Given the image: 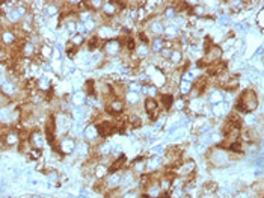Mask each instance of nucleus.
Segmentation results:
<instances>
[{
    "instance_id": "obj_41",
    "label": "nucleus",
    "mask_w": 264,
    "mask_h": 198,
    "mask_svg": "<svg viewBox=\"0 0 264 198\" xmlns=\"http://www.w3.org/2000/svg\"><path fill=\"white\" fill-rule=\"evenodd\" d=\"M50 52H51V50H50L48 47H44V49H42V53H44V56H50Z\"/></svg>"
},
{
    "instance_id": "obj_23",
    "label": "nucleus",
    "mask_w": 264,
    "mask_h": 198,
    "mask_svg": "<svg viewBox=\"0 0 264 198\" xmlns=\"http://www.w3.org/2000/svg\"><path fill=\"white\" fill-rule=\"evenodd\" d=\"M48 77H44V79H41L39 80V86H41V89H48Z\"/></svg>"
},
{
    "instance_id": "obj_46",
    "label": "nucleus",
    "mask_w": 264,
    "mask_h": 198,
    "mask_svg": "<svg viewBox=\"0 0 264 198\" xmlns=\"http://www.w3.org/2000/svg\"><path fill=\"white\" fill-rule=\"evenodd\" d=\"M166 15H168V17H172V15H174V9H168V11H166Z\"/></svg>"
},
{
    "instance_id": "obj_45",
    "label": "nucleus",
    "mask_w": 264,
    "mask_h": 198,
    "mask_svg": "<svg viewBox=\"0 0 264 198\" xmlns=\"http://www.w3.org/2000/svg\"><path fill=\"white\" fill-rule=\"evenodd\" d=\"M39 154H41L39 151H32V153H30V156H32V157H39Z\"/></svg>"
},
{
    "instance_id": "obj_24",
    "label": "nucleus",
    "mask_w": 264,
    "mask_h": 198,
    "mask_svg": "<svg viewBox=\"0 0 264 198\" xmlns=\"http://www.w3.org/2000/svg\"><path fill=\"white\" fill-rule=\"evenodd\" d=\"M166 33L171 35V36H174V35L177 33V26H168V27H166Z\"/></svg>"
},
{
    "instance_id": "obj_31",
    "label": "nucleus",
    "mask_w": 264,
    "mask_h": 198,
    "mask_svg": "<svg viewBox=\"0 0 264 198\" xmlns=\"http://www.w3.org/2000/svg\"><path fill=\"white\" fill-rule=\"evenodd\" d=\"M82 41H83V38H82V35H76V36L73 38V42H74L76 46H79V44H82Z\"/></svg>"
},
{
    "instance_id": "obj_34",
    "label": "nucleus",
    "mask_w": 264,
    "mask_h": 198,
    "mask_svg": "<svg viewBox=\"0 0 264 198\" xmlns=\"http://www.w3.org/2000/svg\"><path fill=\"white\" fill-rule=\"evenodd\" d=\"M256 21H258V26H259V27H262V11H259V14H258V18H256Z\"/></svg>"
},
{
    "instance_id": "obj_11",
    "label": "nucleus",
    "mask_w": 264,
    "mask_h": 198,
    "mask_svg": "<svg viewBox=\"0 0 264 198\" xmlns=\"http://www.w3.org/2000/svg\"><path fill=\"white\" fill-rule=\"evenodd\" d=\"M190 89H192V82L183 80V82L180 83V92H181V94H189Z\"/></svg>"
},
{
    "instance_id": "obj_2",
    "label": "nucleus",
    "mask_w": 264,
    "mask_h": 198,
    "mask_svg": "<svg viewBox=\"0 0 264 198\" xmlns=\"http://www.w3.org/2000/svg\"><path fill=\"white\" fill-rule=\"evenodd\" d=\"M119 49H121V44H119L118 41H115V39H112V41H109V42L106 44V52H107L109 55H116V53H119Z\"/></svg>"
},
{
    "instance_id": "obj_26",
    "label": "nucleus",
    "mask_w": 264,
    "mask_h": 198,
    "mask_svg": "<svg viewBox=\"0 0 264 198\" xmlns=\"http://www.w3.org/2000/svg\"><path fill=\"white\" fill-rule=\"evenodd\" d=\"M8 114H9L8 111H2V112H0V120H2V121H9L11 117H9Z\"/></svg>"
},
{
    "instance_id": "obj_18",
    "label": "nucleus",
    "mask_w": 264,
    "mask_h": 198,
    "mask_svg": "<svg viewBox=\"0 0 264 198\" xmlns=\"http://www.w3.org/2000/svg\"><path fill=\"white\" fill-rule=\"evenodd\" d=\"M107 109L112 111V112H119V111L122 109V103H121V102H112L110 108H107Z\"/></svg>"
},
{
    "instance_id": "obj_15",
    "label": "nucleus",
    "mask_w": 264,
    "mask_h": 198,
    "mask_svg": "<svg viewBox=\"0 0 264 198\" xmlns=\"http://www.w3.org/2000/svg\"><path fill=\"white\" fill-rule=\"evenodd\" d=\"M33 145H36L38 148H41L42 145H44V139H42V135H39V133H36V135H33Z\"/></svg>"
},
{
    "instance_id": "obj_29",
    "label": "nucleus",
    "mask_w": 264,
    "mask_h": 198,
    "mask_svg": "<svg viewBox=\"0 0 264 198\" xmlns=\"http://www.w3.org/2000/svg\"><path fill=\"white\" fill-rule=\"evenodd\" d=\"M9 18H11L12 21H17V20L20 18V12H15V11H14V12H9Z\"/></svg>"
},
{
    "instance_id": "obj_8",
    "label": "nucleus",
    "mask_w": 264,
    "mask_h": 198,
    "mask_svg": "<svg viewBox=\"0 0 264 198\" xmlns=\"http://www.w3.org/2000/svg\"><path fill=\"white\" fill-rule=\"evenodd\" d=\"M210 102H211L213 105L222 103V102H223V95H222V92H219V91H214V92L210 95Z\"/></svg>"
},
{
    "instance_id": "obj_4",
    "label": "nucleus",
    "mask_w": 264,
    "mask_h": 198,
    "mask_svg": "<svg viewBox=\"0 0 264 198\" xmlns=\"http://www.w3.org/2000/svg\"><path fill=\"white\" fill-rule=\"evenodd\" d=\"M74 141L73 139H64L62 142H61V148H62V151L64 153H71L73 150H74Z\"/></svg>"
},
{
    "instance_id": "obj_30",
    "label": "nucleus",
    "mask_w": 264,
    "mask_h": 198,
    "mask_svg": "<svg viewBox=\"0 0 264 198\" xmlns=\"http://www.w3.org/2000/svg\"><path fill=\"white\" fill-rule=\"evenodd\" d=\"M138 53H139V56H147L148 50H147V47H145V46H142V47H139V49H138Z\"/></svg>"
},
{
    "instance_id": "obj_25",
    "label": "nucleus",
    "mask_w": 264,
    "mask_h": 198,
    "mask_svg": "<svg viewBox=\"0 0 264 198\" xmlns=\"http://www.w3.org/2000/svg\"><path fill=\"white\" fill-rule=\"evenodd\" d=\"M171 59H172V62H178V61L181 59V53H180V52H174V53H171Z\"/></svg>"
},
{
    "instance_id": "obj_13",
    "label": "nucleus",
    "mask_w": 264,
    "mask_h": 198,
    "mask_svg": "<svg viewBox=\"0 0 264 198\" xmlns=\"http://www.w3.org/2000/svg\"><path fill=\"white\" fill-rule=\"evenodd\" d=\"M127 102L130 105H136L139 102V94L138 92H128L127 94Z\"/></svg>"
},
{
    "instance_id": "obj_3",
    "label": "nucleus",
    "mask_w": 264,
    "mask_h": 198,
    "mask_svg": "<svg viewBox=\"0 0 264 198\" xmlns=\"http://www.w3.org/2000/svg\"><path fill=\"white\" fill-rule=\"evenodd\" d=\"M145 111L148 114H154L157 111V102L154 100V98H147L145 100Z\"/></svg>"
},
{
    "instance_id": "obj_32",
    "label": "nucleus",
    "mask_w": 264,
    "mask_h": 198,
    "mask_svg": "<svg viewBox=\"0 0 264 198\" xmlns=\"http://www.w3.org/2000/svg\"><path fill=\"white\" fill-rule=\"evenodd\" d=\"M104 11H106L107 14H112V12L115 11V8H113V5H110V3H107V5L104 6Z\"/></svg>"
},
{
    "instance_id": "obj_39",
    "label": "nucleus",
    "mask_w": 264,
    "mask_h": 198,
    "mask_svg": "<svg viewBox=\"0 0 264 198\" xmlns=\"http://www.w3.org/2000/svg\"><path fill=\"white\" fill-rule=\"evenodd\" d=\"M122 198H136V193H133V192H128V193H125Z\"/></svg>"
},
{
    "instance_id": "obj_38",
    "label": "nucleus",
    "mask_w": 264,
    "mask_h": 198,
    "mask_svg": "<svg viewBox=\"0 0 264 198\" xmlns=\"http://www.w3.org/2000/svg\"><path fill=\"white\" fill-rule=\"evenodd\" d=\"M67 27H68V30H70V32H74V30H76V23H68V24H67Z\"/></svg>"
},
{
    "instance_id": "obj_42",
    "label": "nucleus",
    "mask_w": 264,
    "mask_h": 198,
    "mask_svg": "<svg viewBox=\"0 0 264 198\" xmlns=\"http://www.w3.org/2000/svg\"><path fill=\"white\" fill-rule=\"evenodd\" d=\"M32 52H33V47H32V46H26V53H27V55H32Z\"/></svg>"
},
{
    "instance_id": "obj_16",
    "label": "nucleus",
    "mask_w": 264,
    "mask_h": 198,
    "mask_svg": "<svg viewBox=\"0 0 264 198\" xmlns=\"http://www.w3.org/2000/svg\"><path fill=\"white\" fill-rule=\"evenodd\" d=\"M106 172H107V168H106L104 165H98V166L95 168V175H97V177H104Z\"/></svg>"
},
{
    "instance_id": "obj_1",
    "label": "nucleus",
    "mask_w": 264,
    "mask_h": 198,
    "mask_svg": "<svg viewBox=\"0 0 264 198\" xmlns=\"http://www.w3.org/2000/svg\"><path fill=\"white\" fill-rule=\"evenodd\" d=\"M258 105V100H256V95L252 89L249 91H244L240 98H238V103H237V109L241 111V112H250L256 108Z\"/></svg>"
},
{
    "instance_id": "obj_14",
    "label": "nucleus",
    "mask_w": 264,
    "mask_h": 198,
    "mask_svg": "<svg viewBox=\"0 0 264 198\" xmlns=\"http://www.w3.org/2000/svg\"><path fill=\"white\" fill-rule=\"evenodd\" d=\"M193 168H195V163L189 162V163H186L184 166L180 168V174H190V171H193Z\"/></svg>"
},
{
    "instance_id": "obj_19",
    "label": "nucleus",
    "mask_w": 264,
    "mask_h": 198,
    "mask_svg": "<svg viewBox=\"0 0 264 198\" xmlns=\"http://www.w3.org/2000/svg\"><path fill=\"white\" fill-rule=\"evenodd\" d=\"M68 124H70V121H68L65 117L61 115V120H59V129H61V132H64V130L68 127Z\"/></svg>"
},
{
    "instance_id": "obj_21",
    "label": "nucleus",
    "mask_w": 264,
    "mask_h": 198,
    "mask_svg": "<svg viewBox=\"0 0 264 198\" xmlns=\"http://www.w3.org/2000/svg\"><path fill=\"white\" fill-rule=\"evenodd\" d=\"M244 123H246L247 126H253V123H255V117H253L252 114H247V115L244 117Z\"/></svg>"
},
{
    "instance_id": "obj_37",
    "label": "nucleus",
    "mask_w": 264,
    "mask_h": 198,
    "mask_svg": "<svg viewBox=\"0 0 264 198\" xmlns=\"http://www.w3.org/2000/svg\"><path fill=\"white\" fill-rule=\"evenodd\" d=\"M162 49V39H157L154 42V50H160Z\"/></svg>"
},
{
    "instance_id": "obj_12",
    "label": "nucleus",
    "mask_w": 264,
    "mask_h": 198,
    "mask_svg": "<svg viewBox=\"0 0 264 198\" xmlns=\"http://www.w3.org/2000/svg\"><path fill=\"white\" fill-rule=\"evenodd\" d=\"M73 102H74L76 105H82V103L85 102V92H82V91H77V92L73 95Z\"/></svg>"
},
{
    "instance_id": "obj_36",
    "label": "nucleus",
    "mask_w": 264,
    "mask_h": 198,
    "mask_svg": "<svg viewBox=\"0 0 264 198\" xmlns=\"http://www.w3.org/2000/svg\"><path fill=\"white\" fill-rule=\"evenodd\" d=\"M45 11H47V14H48V15H53V14L56 12V8H54V6H48Z\"/></svg>"
},
{
    "instance_id": "obj_20",
    "label": "nucleus",
    "mask_w": 264,
    "mask_h": 198,
    "mask_svg": "<svg viewBox=\"0 0 264 198\" xmlns=\"http://www.w3.org/2000/svg\"><path fill=\"white\" fill-rule=\"evenodd\" d=\"M2 88H3V91H5L6 94H12V92L15 91V89H14V86H12L11 83H6V82L2 85Z\"/></svg>"
},
{
    "instance_id": "obj_5",
    "label": "nucleus",
    "mask_w": 264,
    "mask_h": 198,
    "mask_svg": "<svg viewBox=\"0 0 264 198\" xmlns=\"http://www.w3.org/2000/svg\"><path fill=\"white\" fill-rule=\"evenodd\" d=\"M85 138H88V139H95L97 138V135H98V132H97V127L95 126H88L86 129H85Z\"/></svg>"
},
{
    "instance_id": "obj_7",
    "label": "nucleus",
    "mask_w": 264,
    "mask_h": 198,
    "mask_svg": "<svg viewBox=\"0 0 264 198\" xmlns=\"http://www.w3.org/2000/svg\"><path fill=\"white\" fill-rule=\"evenodd\" d=\"M226 112V106H225V103L222 102V103H217V105H214V108H213V114L216 115V117H220V115H223Z\"/></svg>"
},
{
    "instance_id": "obj_6",
    "label": "nucleus",
    "mask_w": 264,
    "mask_h": 198,
    "mask_svg": "<svg viewBox=\"0 0 264 198\" xmlns=\"http://www.w3.org/2000/svg\"><path fill=\"white\" fill-rule=\"evenodd\" d=\"M121 178H122V174H119V172H113L110 177H109V186H118V184H121Z\"/></svg>"
},
{
    "instance_id": "obj_10",
    "label": "nucleus",
    "mask_w": 264,
    "mask_h": 198,
    "mask_svg": "<svg viewBox=\"0 0 264 198\" xmlns=\"http://www.w3.org/2000/svg\"><path fill=\"white\" fill-rule=\"evenodd\" d=\"M162 165V159L160 157H153L148 163H147V168L148 169H156V168H159Z\"/></svg>"
},
{
    "instance_id": "obj_33",
    "label": "nucleus",
    "mask_w": 264,
    "mask_h": 198,
    "mask_svg": "<svg viewBox=\"0 0 264 198\" xmlns=\"http://www.w3.org/2000/svg\"><path fill=\"white\" fill-rule=\"evenodd\" d=\"M153 30H154V32H157V33H160V32L163 30V29H162V24H159V23H154V24H153Z\"/></svg>"
},
{
    "instance_id": "obj_17",
    "label": "nucleus",
    "mask_w": 264,
    "mask_h": 198,
    "mask_svg": "<svg viewBox=\"0 0 264 198\" xmlns=\"http://www.w3.org/2000/svg\"><path fill=\"white\" fill-rule=\"evenodd\" d=\"M154 83H156L157 86H162V85L165 83V77H163L162 73H156V74H154Z\"/></svg>"
},
{
    "instance_id": "obj_27",
    "label": "nucleus",
    "mask_w": 264,
    "mask_h": 198,
    "mask_svg": "<svg viewBox=\"0 0 264 198\" xmlns=\"http://www.w3.org/2000/svg\"><path fill=\"white\" fill-rule=\"evenodd\" d=\"M77 150H79L80 154H86V153H88V145H86V144H80V145L77 147Z\"/></svg>"
},
{
    "instance_id": "obj_9",
    "label": "nucleus",
    "mask_w": 264,
    "mask_h": 198,
    "mask_svg": "<svg viewBox=\"0 0 264 198\" xmlns=\"http://www.w3.org/2000/svg\"><path fill=\"white\" fill-rule=\"evenodd\" d=\"M162 103H163V106H165L166 109H169V108L174 105V97H172L171 94H165V95H162Z\"/></svg>"
},
{
    "instance_id": "obj_40",
    "label": "nucleus",
    "mask_w": 264,
    "mask_h": 198,
    "mask_svg": "<svg viewBox=\"0 0 264 198\" xmlns=\"http://www.w3.org/2000/svg\"><path fill=\"white\" fill-rule=\"evenodd\" d=\"M85 27H86L88 30H92V27H94V23H92V21H88V23L85 24Z\"/></svg>"
},
{
    "instance_id": "obj_43",
    "label": "nucleus",
    "mask_w": 264,
    "mask_h": 198,
    "mask_svg": "<svg viewBox=\"0 0 264 198\" xmlns=\"http://www.w3.org/2000/svg\"><path fill=\"white\" fill-rule=\"evenodd\" d=\"M109 150H110L109 145H103V147H101V153H109Z\"/></svg>"
},
{
    "instance_id": "obj_28",
    "label": "nucleus",
    "mask_w": 264,
    "mask_h": 198,
    "mask_svg": "<svg viewBox=\"0 0 264 198\" xmlns=\"http://www.w3.org/2000/svg\"><path fill=\"white\" fill-rule=\"evenodd\" d=\"M3 41H5V42H12V41H14V35L6 32V33L3 35Z\"/></svg>"
},
{
    "instance_id": "obj_22",
    "label": "nucleus",
    "mask_w": 264,
    "mask_h": 198,
    "mask_svg": "<svg viewBox=\"0 0 264 198\" xmlns=\"http://www.w3.org/2000/svg\"><path fill=\"white\" fill-rule=\"evenodd\" d=\"M192 109L195 111V112H198V111H201V108H202V103L199 102V100H195V102H192Z\"/></svg>"
},
{
    "instance_id": "obj_35",
    "label": "nucleus",
    "mask_w": 264,
    "mask_h": 198,
    "mask_svg": "<svg viewBox=\"0 0 264 198\" xmlns=\"http://www.w3.org/2000/svg\"><path fill=\"white\" fill-rule=\"evenodd\" d=\"M8 142H9V144H15V142H17V136H15V135H9V136H8Z\"/></svg>"
},
{
    "instance_id": "obj_44",
    "label": "nucleus",
    "mask_w": 264,
    "mask_h": 198,
    "mask_svg": "<svg viewBox=\"0 0 264 198\" xmlns=\"http://www.w3.org/2000/svg\"><path fill=\"white\" fill-rule=\"evenodd\" d=\"M163 151V147H154V153H162Z\"/></svg>"
}]
</instances>
